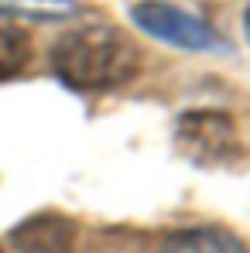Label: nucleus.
<instances>
[{"mask_svg":"<svg viewBox=\"0 0 250 253\" xmlns=\"http://www.w3.org/2000/svg\"><path fill=\"white\" fill-rule=\"evenodd\" d=\"M51 69L69 89L106 92L141 72V51L124 31L110 24H83L51 44Z\"/></svg>","mask_w":250,"mask_h":253,"instance_id":"nucleus-1","label":"nucleus"},{"mask_svg":"<svg viewBox=\"0 0 250 253\" xmlns=\"http://www.w3.org/2000/svg\"><path fill=\"white\" fill-rule=\"evenodd\" d=\"M178 151L196 165H223L240 151V133L230 113L223 110H189L175 124Z\"/></svg>","mask_w":250,"mask_h":253,"instance_id":"nucleus-2","label":"nucleus"},{"mask_svg":"<svg viewBox=\"0 0 250 253\" xmlns=\"http://www.w3.org/2000/svg\"><path fill=\"white\" fill-rule=\"evenodd\" d=\"M130 17L144 35H151V38H158L165 44H175V48H185V51H216V48H223L219 35L202 17H196V14H189L175 3H165V0H141V3H134Z\"/></svg>","mask_w":250,"mask_h":253,"instance_id":"nucleus-3","label":"nucleus"},{"mask_svg":"<svg viewBox=\"0 0 250 253\" xmlns=\"http://www.w3.org/2000/svg\"><path fill=\"white\" fill-rule=\"evenodd\" d=\"M76 240H79L76 222L58 212H38L21 226H14L10 233L17 253H76Z\"/></svg>","mask_w":250,"mask_h":253,"instance_id":"nucleus-4","label":"nucleus"},{"mask_svg":"<svg viewBox=\"0 0 250 253\" xmlns=\"http://www.w3.org/2000/svg\"><path fill=\"white\" fill-rule=\"evenodd\" d=\"M158 253H250L244 240H237L233 233L219 229V226H192V229H178L171 233Z\"/></svg>","mask_w":250,"mask_h":253,"instance_id":"nucleus-5","label":"nucleus"},{"mask_svg":"<svg viewBox=\"0 0 250 253\" xmlns=\"http://www.w3.org/2000/svg\"><path fill=\"white\" fill-rule=\"evenodd\" d=\"M0 14L28 17V21H69L83 14L79 0H0Z\"/></svg>","mask_w":250,"mask_h":253,"instance_id":"nucleus-6","label":"nucleus"},{"mask_svg":"<svg viewBox=\"0 0 250 253\" xmlns=\"http://www.w3.org/2000/svg\"><path fill=\"white\" fill-rule=\"evenodd\" d=\"M31 62V38L14 24H0V79H14Z\"/></svg>","mask_w":250,"mask_h":253,"instance_id":"nucleus-7","label":"nucleus"},{"mask_svg":"<svg viewBox=\"0 0 250 253\" xmlns=\"http://www.w3.org/2000/svg\"><path fill=\"white\" fill-rule=\"evenodd\" d=\"M244 31H247V42H250V7L244 10Z\"/></svg>","mask_w":250,"mask_h":253,"instance_id":"nucleus-8","label":"nucleus"},{"mask_svg":"<svg viewBox=\"0 0 250 253\" xmlns=\"http://www.w3.org/2000/svg\"><path fill=\"white\" fill-rule=\"evenodd\" d=\"M0 253H3V250H0Z\"/></svg>","mask_w":250,"mask_h":253,"instance_id":"nucleus-9","label":"nucleus"}]
</instances>
